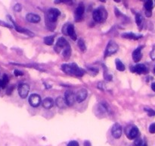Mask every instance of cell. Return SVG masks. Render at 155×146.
Listing matches in <instances>:
<instances>
[{"mask_svg": "<svg viewBox=\"0 0 155 146\" xmlns=\"http://www.w3.org/2000/svg\"><path fill=\"white\" fill-rule=\"evenodd\" d=\"M107 16H108V13H107V11L103 7L96 8L93 13V17L94 21L99 23L105 21L107 18Z\"/></svg>", "mask_w": 155, "mask_h": 146, "instance_id": "obj_1", "label": "cell"}, {"mask_svg": "<svg viewBox=\"0 0 155 146\" xmlns=\"http://www.w3.org/2000/svg\"><path fill=\"white\" fill-rule=\"evenodd\" d=\"M60 14H61V12L58 8H52L48 11L47 15H46V20H48L49 22L55 24L58 20V17H59Z\"/></svg>", "mask_w": 155, "mask_h": 146, "instance_id": "obj_2", "label": "cell"}, {"mask_svg": "<svg viewBox=\"0 0 155 146\" xmlns=\"http://www.w3.org/2000/svg\"><path fill=\"white\" fill-rule=\"evenodd\" d=\"M17 90H18L19 96L22 99H25L26 97H27L29 92H30V86L26 83H22V84H19Z\"/></svg>", "mask_w": 155, "mask_h": 146, "instance_id": "obj_3", "label": "cell"}, {"mask_svg": "<svg viewBox=\"0 0 155 146\" xmlns=\"http://www.w3.org/2000/svg\"><path fill=\"white\" fill-rule=\"evenodd\" d=\"M118 49V45L115 42L110 41L107 46L106 50H105V57L108 56H111L112 54L115 53Z\"/></svg>", "mask_w": 155, "mask_h": 146, "instance_id": "obj_4", "label": "cell"}, {"mask_svg": "<svg viewBox=\"0 0 155 146\" xmlns=\"http://www.w3.org/2000/svg\"><path fill=\"white\" fill-rule=\"evenodd\" d=\"M70 65H71V75L82 77L85 74L84 70L80 68L76 63L70 64Z\"/></svg>", "mask_w": 155, "mask_h": 146, "instance_id": "obj_5", "label": "cell"}, {"mask_svg": "<svg viewBox=\"0 0 155 146\" xmlns=\"http://www.w3.org/2000/svg\"><path fill=\"white\" fill-rule=\"evenodd\" d=\"M29 103L33 107H37L41 103V97L37 94H32L29 97Z\"/></svg>", "mask_w": 155, "mask_h": 146, "instance_id": "obj_6", "label": "cell"}, {"mask_svg": "<svg viewBox=\"0 0 155 146\" xmlns=\"http://www.w3.org/2000/svg\"><path fill=\"white\" fill-rule=\"evenodd\" d=\"M64 99L68 106H72L76 101V94H74V93L71 90L66 91L64 94Z\"/></svg>", "mask_w": 155, "mask_h": 146, "instance_id": "obj_7", "label": "cell"}, {"mask_svg": "<svg viewBox=\"0 0 155 146\" xmlns=\"http://www.w3.org/2000/svg\"><path fill=\"white\" fill-rule=\"evenodd\" d=\"M111 134L112 136L116 139H118L122 135V127L120 124L115 123L113 125V128L111 129Z\"/></svg>", "mask_w": 155, "mask_h": 146, "instance_id": "obj_8", "label": "cell"}, {"mask_svg": "<svg viewBox=\"0 0 155 146\" xmlns=\"http://www.w3.org/2000/svg\"><path fill=\"white\" fill-rule=\"evenodd\" d=\"M88 96V91L86 89H80L76 94V101L78 103H82L86 99Z\"/></svg>", "mask_w": 155, "mask_h": 146, "instance_id": "obj_9", "label": "cell"}, {"mask_svg": "<svg viewBox=\"0 0 155 146\" xmlns=\"http://www.w3.org/2000/svg\"><path fill=\"white\" fill-rule=\"evenodd\" d=\"M65 27V34H68V36H71V38L72 40H76L77 39V33L75 32V29H74V26L73 24H68L67 26H64Z\"/></svg>", "mask_w": 155, "mask_h": 146, "instance_id": "obj_10", "label": "cell"}, {"mask_svg": "<svg viewBox=\"0 0 155 146\" xmlns=\"http://www.w3.org/2000/svg\"><path fill=\"white\" fill-rule=\"evenodd\" d=\"M130 70L132 72L137 73V74H143L147 71V68L144 64H137L134 66L130 67Z\"/></svg>", "mask_w": 155, "mask_h": 146, "instance_id": "obj_11", "label": "cell"}, {"mask_svg": "<svg viewBox=\"0 0 155 146\" xmlns=\"http://www.w3.org/2000/svg\"><path fill=\"white\" fill-rule=\"evenodd\" d=\"M138 135H139V131L136 126L131 127L129 132H127V137H128L129 139L131 140L136 139L138 137Z\"/></svg>", "mask_w": 155, "mask_h": 146, "instance_id": "obj_12", "label": "cell"}, {"mask_svg": "<svg viewBox=\"0 0 155 146\" xmlns=\"http://www.w3.org/2000/svg\"><path fill=\"white\" fill-rule=\"evenodd\" d=\"M143 46H139L132 52V59H133L134 62H138L141 60V57H142V54H141V49H142Z\"/></svg>", "mask_w": 155, "mask_h": 146, "instance_id": "obj_13", "label": "cell"}, {"mask_svg": "<svg viewBox=\"0 0 155 146\" xmlns=\"http://www.w3.org/2000/svg\"><path fill=\"white\" fill-rule=\"evenodd\" d=\"M84 11H85L84 5H83V3L80 2L75 11V15H76V18H77V21H79L78 20L79 18L81 19L82 17H83V14H84Z\"/></svg>", "mask_w": 155, "mask_h": 146, "instance_id": "obj_14", "label": "cell"}, {"mask_svg": "<svg viewBox=\"0 0 155 146\" xmlns=\"http://www.w3.org/2000/svg\"><path fill=\"white\" fill-rule=\"evenodd\" d=\"M11 21H12L13 24H14V27H15V29H16V30H17V31L20 32V33H25V34L28 35V36H34V33H33V32L30 31V30H27V29L23 28V27H19L18 25H17V24H16V23L14 22V21H13V20L11 19Z\"/></svg>", "mask_w": 155, "mask_h": 146, "instance_id": "obj_15", "label": "cell"}, {"mask_svg": "<svg viewBox=\"0 0 155 146\" xmlns=\"http://www.w3.org/2000/svg\"><path fill=\"white\" fill-rule=\"evenodd\" d=\"M27 21L31 23H38L40 21V17L38 14H33V13H29L26 16Z\"/></svg>", "mask_w": 155, "mask_h": 146, "instance_id": "obj_16", "label": "cell"}, {"mask_svg": "<svg viewBox=\"0 0 155 146\" xmlns=\"http://www.w3.org/2000/svg\"><path fill=\"white\" fill-rule=\"evenodd\" d=\"M68 46H70V45L68 43V40H66L65 38H64V37H60V38H58V41H57L55 47H58L59 49H61V48H66Z\"/></svg>", "mask_w": 155, "mask_h": 146, "instance_id": "obj_17", "label": "cell"}, {"mask_svg": "<svg viewBox=\"0 0 155 146\" xmlns=\"http://www.w3.org/2000/svg\"><path fill=\"white\" fill-rule=\"evenodd\" d=\"M42 106L46 109H50L54 106V100L51 97H46L42 100Z\"/></svg>", "mask_w": 155, "mask_h": 146, "instance_id": "obj_18", "label": "cell"}, {"mask_svg": "<svg viewBox=\"0 0 155 146\" xmlns=\"http://www.w3.org/2000/svg\"><path fill=\"white\" fill-rule=\"evenodd\" d=\"M55 104L59 108H61V109H64V108L66 107V106H68V104L66 103L65 99L62 97H57L56 100H55Z\"/></svg>", "mask_w": 155, "mask_h": 146, "instance_id": "obj_19", "label": "cell"}, {"mask_svg": "<svg viewBox=\"0 0 155 146\" xmlns=\"http://www.w3.org/2000/svg\"><path fill=\"white\" fill-rule=\"evenodd\" d=\"M123 37L124 38H127V39H132V40H138V39L141 38V35L138 36V35L135 34L133 33H123L122 34Z\"/></svg>", "mask_w": 155, "mask_h": 146, "instance_id": "obj_20", "label": "cell"}, {"mask_svg": "<svg viewBox=\"0 0 155 146\" xmlns=\"http://www.w3.org/2000/svg\"><path fill=\"white\" fill-rule=\"evenodd\" d=\"M8 81H9V79H8V75H4L2 79H0V85H1V87L2 88H5L7 87V85H8Z\"/></svg>", "mask_w": 155, "mask_h": 146, "instance_id": "obj_21", "label": "cell"}, {"mask_svg": "<svg viewBox=\"0 0 155 146\" xmlns=\"http://www.w3.org/2000/svg\"><path fill=\"white\" fill-rule=\"evenodd\" d=\"M115 63H116V67H117V69L120 71H123L125 70V65L124 64L121 62L120 59H117L116 61H115Z\"/></svg>", "mask_w": 155, "mask_h": 146, "instance_id": "obj_22", "label": "cell"}, {"mask_svg": "<svg viewBox=\"0 0 155 146\" xmlns=\"http://www.w3.org/2000/svg\"><path fill=\"white\" fill-rule=\"evenodd\" d=\"M54 40H55V36H46V37L44 38V43H45V44L51 46V45L53 44Z\"/></svg>", "mask_w": 155, "mask_h": 146, "instance_id": "obj_23", "label": "cell"}, {"mask_svg": "<svg viewBox=\"0 0 155 146\" xmlns=\"http://www.w3.org/2000/svg\"><path fill=\"white\" fill-rule=\"evenodd\" d=\"M71 55V46H68L66 48H64V51H63V56H64L65 59H68V58H70Z\"/></svg>", "mask_w": 155, "mask_h": 146, "instance_id": "obj_24", "label": "cell"}, {"mask_svg": "<svg viewBox=\"0 0 155 146\" xmlns=\"http://www.w3.org/2000/svg\"><path fill=\"white\" fill-rule=\"evenodd\" d=\"M153 7V1H151V0H147V1H146L145 3H144V8H145L146 11H151Z\"/></svg>", "mask_w": 155, "mask_h": 146, "instance_id": "obj_25", "label": "cell"}, {"mask_svg": "<svg viewBox=\"0 0 155 146\" xmlns=\"http://www.w3.org/2000/svg\"><path fill=\"white\" fill-rule=\"evenodd\" d=\"M77 44H78V46L79 48L80 49V50L83 51V52H84V51H86V45H85V43L84 41H83L82 39H79L78 40V43H77Z\"/></svg>", "mask_w": 155, "mask_h": 146, "instance_id": "obj_26", "label": "cell"}, {"mask_svg": "<svg viewBox=\"0 0 155 146\" xmlns=\"http://www.w3.org/2000/svg\"><path fill=\"white\" fill-rule=\"evenodd\" d=\"M142 21H143L142 16H141L140 14H136V15H135V22H136V24H138V26L141 25V24L142 23Z\"/></svg>", "mask_w": 155, "mask_h": 146, "instance_id": "obj_27", "label": "cell"}, {"mask_svg": "<svg viewBox=\"0 0 155 146\" xmlns=\"http://www.w3.org/2000/svg\"><path fill=\"white\" fill-rule=\"evenodd\" d=\"M134 145L135 146H142L143 145L142 140H141L140 138H137L135 140V141H134Z\"/></svg>", "mask_w": 155, "mask_h": 146, "instance_id": "obj_28", "label": "cell"}, {"mask_svg": "<svg viewBox=\"0 0 155 146\" xmlns=\"http://www.w3.org/2000/svg\"><path fill=\"white\" fill-rule=\"evenodd\" d=\"M144 110H145V111L147 112V114H148L149 116H155V111H154V110H152V109H147V108H145V109H144Z\"/></svg>", "mask_w": 155, "mask_h": 146, "instance_id": "obj_29", "label": "cell"}, {"mask_svg": "<svg viewBox=\"0 0 155 146\" xmlns=\"http://www.w3.org/2000/svg\"><path fill=\"white\" fill-rule=\"evenodd\" d=\"M149 132L151 134L155 133V122L152 123L151 125L149 126Z\"/></svg>", "mask_w": 155, "mask_h": 146, "instance_id": "obj_30", "label": "cell"}, {"mask_svg": "<svg viewBox=\"0 0 155 146\" xmlns=\"http://www.w3.org/2000/svg\"><path fill=\"white\" fill-rule=\"evenodd\" d=\"M67 146H80V144L77 141H71Z\"/></svg>", "mask_w": 155, "mask_h": 146, "instance_id": "obj_31", "label": "cell"}, {"mask_svg": "<svg viewBox=\"0 0 155 146\" xmlns=\"http://www.w3.org/2000/svg\"><path fill=\"white\" fill-rule=\"evenodd\" d=\"M14 74L15 76H22V75H24V73L22 72L20 70H14Z\"/></svg>", "mask_w": 155, "mask_h": 146, "instance_id": "obj_32", "label": "cell"}, {"mask_svg": "<svg viewBox=\"0 0 155 146\" xmlns=\"http://www.w3.org/2000/svg\"><path fill=\"white\" fill-rule=\"evenodd\" d=\"M14 85L10 86V87L8 88V90H7V94L10 95V94H11V93H12V91H13V90H14Z\"/></svg>", "mask_w": 155, "mask_h": 146, "instance_id": "obj_33", "label": "cell"}, {"mask_svg": "<svg viewBox=\"0 0 155 146\" xmlns=\"http://www.w3.org/2000/svg\"><path fill=\"white\" fill-rule=\"evenodd\" d=\"M14 10H15L16 11H17V12H18V11H21V8H22V7H21V5H20V4H16L15 5H14Z\"/></svg>", "mask_w": 155, "mask_h": 146, "instance_id": "obj_34", "label": "cell"}, {"mask_svg": "<svg viewBox=\"0 0 155 146\" xmlns=\"http://www.w3.org/2000/svg\"><path fill=\"white\" fill-rule=\"evenodd\" d=\"M83 146H92L91 142H90V141L86 140V141H85L84 142H83Z\"/></svg>", "mask_w": 155, "mask_h": 146, "instance_id": "obj_35", "label": "cell"}, {"mask_svg": "<svg viewBox=\"0 0 155 146\" xmlns=\"http://www.w3.org/2000/svg\"><path fill=\"white\" fill-rule=\"evenodd\" d=\"M145 14H146V16H147V17H150V16H151V14H152V13H151V11H146Z\"/></svg>", "mask_w": 155, "mask_h": 146, "instance_id": "obj_36", "label": "cell"}, {"mask_svg": "<svg viewBox=\"0 0 155 146\" xmlns=\"http://www.w3.org/2000/svg\"><path fill=\"white\" fill-rule=\"evenodd\" d=\"M151 89L155 92V82L152 83L151 84Z\"/></svg>", "mask_w": 155, "mask_h": 146, "instance_id": "obj_37", "label": "cell"}, {"mask_svg": "<svg viewBox=\"0 0 155 146\" xmlns=\"http://www.w3.org/2000/svg\"><path fill=\"white\" fill-rule=\"evenodd\" d=\"M142 146H147V143H144V144H143V145H142Z\"/></svg>", "mask_w": 155, "mask_h": 146, "instance_id": "obj_38", "label": "cell"}, {"mask_svg": "<svg viewBox=\"0 0 155 146\" xmlns=\"http://www.w3.org/2000/svg\"><path fill=\"white\" fill-rule=\"evenodd\" d=\"M153 71H154V73H155V66H154V68H153Z\"/></svg>", "mask_w": 155, "mask_h": 146, "instance_id": "obj_39", "label": "cell"}, {"mask_svg": "<svg viewBox=\"0 0 155 146\" xmlns=\"http://www.w3.org/2000/svg\"><path fill=\"white\" fill-rule=\"evenodd\" d=\"M0 88H1V85H0Z\"/></svg>", "mask_w": 155, "mask_h": 146, "instance_id": "obj_40", "label": "cell"}]
</instances>
